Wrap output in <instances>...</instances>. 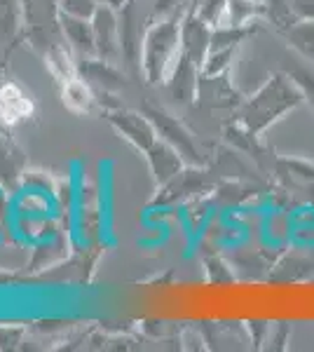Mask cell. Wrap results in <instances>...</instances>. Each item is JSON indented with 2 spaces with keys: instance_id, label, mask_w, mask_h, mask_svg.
<instances>
[{
  "instance_id": "1",
  "label": "cell",
  "mask_w": 314,
  "mask_h": 352,
  "mask_svg": "<svg viewBox=\"0 0 314 352\" xmlns=\"http://www.w3.org/2000/svg\"><path fill=\"white\" fill-rule=\"evenodd\" d=\"M302 101L305 96L293 82V78L289 73H275L254 96L242 101V106L237 109V122H242L251 132L262 134L270 124L298 109Z\"/></svg>"
},
{
  "instance_id": "2",
  "label": "cell",
  "mask_w": 314,
  "mask_h": 352,
  "mask_svg": "<svg viewBox=\"0 0 314 352\" xmlns=\"http://www.w3.org/2000/svg\"><path fill=\"white\" fill-rule=\"evenodd\" d=\"M181 47V26L176 21H162L153 26L144 45V61L146 73L150 82H159L164 78V71L171 64Z\"/></svg>"
},
{
  "instance_id": "3",
  "label": "cell",
  "mask_w": 314,
  "mask_h": 352,
  "mask_svg": "<svg viewBox=\"0 0 314 352\" xmlns=\"http://www.w3.org/2000/svg\"><path fill=\"white\" fill-rule=\"evenodd\" d=\"M197 101L207 109H239L244 99L225 73H218V76L202 73L197 85Z\"/></svg>"
},
{
  "instance_id": "4",
  "label": "cell",
  "mask_w": 314,
  "mask_h": 352,
  "mask_svg": "<svg viewBox=\"0 0 314 352\" xmlns=\"http://www.w3.org/2000/svg\"><path fill=\"white\" fill-rule=\"evenodd\" d=\"M211 31H214V26L207 24L197 14H188L183 24H181V54H186L190 61H195L199 68H202L204 59L209 54Z\"/></svg>"
},
{
  "instance_id": "5",
  "label": "cell",
  "mask_w": 314,
  "mask_h": 352,
  "mask_svg": "<svg viewBox=\"0 0 314 352\" xmlns=\"http://www.w3.org/2000/svg\"><path fill=\"white\" fill-rule=\"evenodd\" d=\"M202 68H199L195 61H190L186 54H179V61H176L174 71H171V94H174L176 101H190L197 96V85L199 78H202Z\"/></svg>"
},
{
  "instance_id": "6",
  "label": "cell",
  "mask_w": 314,
  "mask_h": 352,
  "mask_svg": "<svg viewBox=\"0 0 314 352\" xmlns=\"http://www.w3.org/2000/svg\"><path fill=\"white\" fill-rule=\"evenodd\" d=\"M279 179L284 181L287 190L314 192V164L295 157H279L275 162Z\"/></svg>"
},
{
  "instance_id": "7",
  "label": "cell",
  "mask_w": 314,
  "mask_h": 352,
  "mask_svg": "<svg viewBox=\"0 0 314 352\" xmlns=\"http://www.w3.org/2000/svg\"><path fill=\"white\" fill-rule=\"evenodd\" d=\"M314 272V247L291 249L275 265V280H305Z\"/></svg>"
},
{
  "instance_id": "8",
  "label": "cell",
  "mask_w": 314,
  "mask_h": 352,
  "mask_svg": "<svg viewBox=\"0 0 314 352\" xmlns=\"http://www.w3.org/2000/svg\"><path fill=\"white\" fill-rule=\"evenodd\" d=\"M150 162L159 184H167L181 174V153L167 144L150 146Z\"/></svg>"
},
{
  "instance_id": "9",
  "label": "cell",
  "mask_w": 314,
  "mask_h": 352,
  "mask_svg": "<svg viewBox=\"0 0 314 352\" xmlns=\"http://www.w3.org/2000/svg\"><path fill=\"white\" fill-rule=\"evenodd\" d=\"M153 118H155L159 132L167 136L169 144L174 146V148L179 151L181 155L190 157V160H197V148H195V144H192V136L188 134L179 122L171 120V118L164 116V113H153Z\"/></svg>"
},
{
  "instance_id": "10",
  "label": "cell",
  "mask_w": 314,
  "mask_h": 352,
  "mask_svg": "<svg viewBox=\"0 0 314 352\" xmlns=\"http://www.w3.org/2000/svg\"><path fill=\"white\" fill-rule=\"evenodd\" d=\"M225 141L232 146V148L247 153V155L256 157V160H262V155H265V148H262V144L258 141V134L251 132L249 127H244L242 122H232L225 127Z\"/></svg>"
},
{
  "instance_id": "11",
  "label": "cell",
  "mask_w": 314,
  "mask_h": 352,
  "mask_svg": "<svg viewBox=\"0 0 314 352\" xmlns=\"http://www.w3.org/2000/svg\"><path fill=\"white\" fill-rule=\"evenodd\" d=\"M282 36L289 47H293L305 59L314 61V19H298Z\"/></svg>"
},
{
  "instance_id": "12",
  "label": "cell",
  "mask_w": 314,
  "mask_h": 352,
  "mask_svg": "<svg viewBox=\"0 0 314 352\" xmlns=\"http://www.w3.org/2000/svg\"><path fill=\"white\" fill-rule=\"evenodd\" d=\"M260 3H262V16L270 21V26L277 33L289 31L298 21L293 8H291V0H260Z\"/></svg>"
},
{
  "instance_id": "13",
  "label": "cell",
  "mask_w": 314,
  "mask_h": 352,
  "mask_svg": "<svg viewBox=\"0 0 314 352\" xmlns=\"http://www.w3.org/2000/svg\"><path fill=\"white\" fill-rule=\"evenodd\" d=\"M227 24H251L256 16H262V3L260 0H227Z\"/></svg>"
},
{
  "instance_id": "14",
  "label": "cell",
  "mask_w": 314,
  "mask_h": 352,
  "mask_svg": "<svg viewBox=\"0 0 314 352\" xmlns=\"http://www.w3.org/2000/svg\"><path fill=\"white\" fill-rule=\"evenodd\" d=\"M122 129L131 141H136V144L144 146V148H150L153 146L155 132H153L150 124L146 120H141L139 116H122Z\"/></svg>"
},
{
  "instance_id": "15",
  "label": "cell",
  "mask_w": 314,
  "mask_h": 352,
  "mask_svg": "<svg viewBox=\"0 0 314 352\" xmlns=\"http://www.w3.org/2000/svg\"><path fill=\"white\" fill-rule=\"evenodd\" d=\"M235 47L230 50H211L207 54V59H204L202 64V73H207V76H218V73H225L227 66H230V61L235 59Z\"/></svg>"
},
{
  "instance_id": "16",
  "label": "cell",
  "mask_w": 314,
  "mask_h": 352,
  "mask_svg": "<svg viewBox=\"0 0 314 352\" xmlns=\"http://www.w3.org/2000/svg\"><path fill=\"white\" fill-rule=\"evenodd\" d=\"M289 336H291V324H289V322H277V324L270 327V336H267V340H270L275 350H284V348H287Z\"/></svg>"
},
{
  "instance_id": "17",
  "label": "cell",
  "mask_w": 314,
  "mask_h": 352,
  "mask_svg": "<svg viewBox=\"0 0 314 352\" xmlns=\"http://www.w3.org/2000/svg\"><path fill=\"white\" fill-rule=\"evenodd\" d=\"M289 76L293 78L295 85H298L302 96H305L307 101H312V106H314V76H310L307 71H291Z\"/></svg>"
},
{
  "instance_id": "18",
  "label": "cell",
  "mask_w": 314,
  "mask_h": 352,
  "mask_svg": "<svg viewBox=\"0 0 314 352\" xmlns=\"http://www.w3.org/2000/svg\"><path fill=\"white\" fill-rule=\"evenodd\" d=\"M247 327L251 331V338H254V345H256V348H260V345L267 340V336H270V327L272 324H267V322H262V320H254V322H249Z\"/></svg>"
},
{
  "instance_id": "19",
  "label": "cell",
  "mask_w": 314,
  "mask_h": 352,
  "mask_svg": "<svg viewBox=\"0 0 314 352\" xmlns=\"http://www.w3.org/2000/svg\"><path fill=\"white\" fill-rule=\"evenodd\" d=\"M291 8L298 19H314V0H291Z\"/></svg>"
},
{
  "instance_id": "20",
  "label": "cell",
  "mask_w": 314,
  "mask_h": 352,
  "mask_svg": "<svg viewBox=\"0 0 314 352\" xmlns=\"http://www.w3.org/2000/svg\"><path fill=\"white\" fill-rule=\"evenodd\" d=\"M183 0H157L155 3V12L159 14H164V12H169V10H174L176 5H181Z\"/></svg>"
}]
</instances>
